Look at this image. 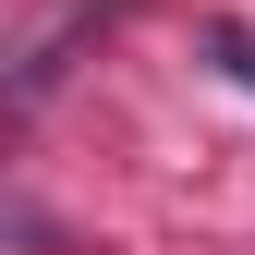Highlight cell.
Wrapping results in <instances>:
<instances>
[{"instance_id":"cell-1","label":"cell","mask_w":255,"mask_h":255,"mask_svg":"<svg viewBox=\"0 0 255 255\" xmlns=\"http://www.w3.org/2000/svg\"><path fill=\"white\" fill-rule=\"evenodd\" d=\"M207 49H219V73L255 85V24H207Z\"/></svg>"}]
</instances>
